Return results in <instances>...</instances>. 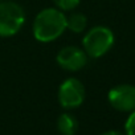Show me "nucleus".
I'll list each match as a JSON object with an SVG mask.
<instances>
[{
	"label": "nucleus",
	"mask_w": 135,
	"mask_h": 135,
	"mask_svg": "<svg viewBox=\"0 0 135 135\" xmlns=\"http://www.w3.org/2000/svg\"><path fill=\"white\" fill-rule=\"evenodd\" d=\"M0 2H3V0H0Z\"/></svg>",
	"instance_id": "nucleus-12"
},
{
	"label": "nucleus",
	"mask_w": 135,
	"mask_h": 135,
	"mask_svg": "<svg viewBox=\"0 0 135 135\" xmlns=\"http://www.w3.org/2000/svg\"><path fill=\"white\" fill-rule=\"evenodd\" d=\"M66 31V16L58 8L41 9L32 24L33 37L42 44L53 42Z\"/></svg>",
	"instance_id": "nucleus-1"
},
{
	"label": "nucleus",
	"mask_w": 135,
	"mask_h": 135,
	"mask_svg": "<svg viewBox=\"0 0 135 135\" xmlns=\"http://www.w3.org/2000/svg\"><path fill=\"white\" fill-rule=\"evenodd\" d=\"M57 130L61 135H76L78 131V120L70 113H62L57 119Z\"/></svg>",
	"instance_id": "nucleus-7"
},
{
	"label": "nucleus",
	"mask_w": 135,
	"mask_h": 135,
	"mask_svg": "<svg viewBox=\"0 0 135 135\" xmlns=\"http://www.w3.org/2000/svg\"><path fill=\"white\" fill-rule=\"evenodd\" d=\"M86 97V90L84 84L76 78L69 77L61 82L57 91V99L61 107L66 110H73L80 107Z\"/></svg>",
	"instance_id": "nucleus-4"
},
{
	"label": "nucleus",
	"mask_w": 135,
	"mask_h": 135,
	"mask_svg": "<svg viewBox=\"0 0 135 135\" xmlns=\"http://www.w3.org/2000/svg\"><path fill=\"white\" fill-rule=\"evenodd\" d=\"M115 42L114 32L105 25H95L90 28L82 38V49L90 58L103 57Z\"/></svg>",
	"instance_id": "nucleus-2"
},
{
	"label": "nucleus",
	"mask_w": 135,
	"mask_h": 135,
	"mask_svg": "<svg viewBox=\"0 0 135 135\" xmlns=\"http://www.w3.org/2000/svg\"><path fill=\"white\" fill-rule=\"evenodd\" d=\"M88 17L81 12H74L66 17V29L73 33H82L86 29Z\"/></svg>",
	"instance_id": "nucleus-8"
},
{
	"label": "nucleus",
	"mask_w": 135,
	"mask_h": 135,
	"mask_svg": "<svg viewBox=\"0 0 135 135\" xmlns=\"http://www.w3.org/2000/svg\"><path fill=\"white\" fill-rule=\"evenodd\" d=\"M124 135H135V110L130 111V115L126 119Z\"/></svg>",
	"instance_id": "nucleus-10"
},
{
	"label": "nucleus",
	"mask_w": 135,
	"mask_h": 135,
	"mask_svg": "<svg viewBox=\"0 0 135 135\" xmlns=\"http://www.w3.org/2000/svg\"><path fill=\"white\" fill-rule=\"evenodd\" d=\"M56 62L62 70L66 72H78L86 66L88 64V54L84 49L68 45L58 50L56 56Z\"/></svg>",
	"instance_id": "nucleus-5"
},
{
	"label": "nucleus",
	"mask_w": 135,
	"mask_h": 135,
	"mask_svg": "<svg viewBox=\"0 0 135 135\" xmlns=\"http://www.w3.org/2000/svg\"><path fill=\"white\" fill-rule=\"evenodd\" d=\"M25 24V11L15 2H0V37L17 35Z\"/></svg>",
	"instance_id": "nucleus-3"
},
{
	"label": "nucleus",
	"mask_w": 135,
	"mask_h": 135,
	"mask_svg": "<svg viewBox=\"0 0 135 135\" xmlns=\"http://www.w3.org/2000/svg\"><path fill=\"white\" fill-rule=\"evenodd\" d=\"M110 106L122 113L135 110V86L130 84H120L111 88L107 93Z\"/></svg>",
	"instance_id": "nucleus-6"
},
{
	"label": "nucleus",
	"mask_w": 135,
	"mask_h": 135,
	"mask_svg": "<svg viewBox=\"0 0 135 135\" xmlns=\"http://www.w3.org/2000/svg\"><path fill=\"white\" fill-rule=\"evenodd\" d=\"M53 2H54L56 8L61 9L62 12H69V11L76 9L80 6L81 0H53Z\"/></svg>",
	"instance_id": "nucleus-9"
},
{
	"label": "nucleus",
	"mask_w": 135,
	"mask_h": 135,
	"mask_svg": "<svg viewBox=\"0 0 135 135\" xmlns=\"http://www.w3.org/2000/svg\"><path fill=\"white\" fill-rule=\"evenodd\" d=\"M101 135H124V134L120 132V131H117V130H109V131L102 132Z\"/></svg>",
	"instance_id": "nucleus-11"
}]
</instances>
